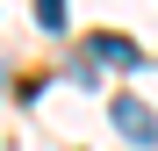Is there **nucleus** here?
Masks as SVG:
<instances>
[{
	"instance_id": "f257e3e1",
	"label": "nucleus",
	"mask_w": 158,
	"mask_h": 151,
	"mask_svg": "<svg viewBox=\"0 0 158 151\" xmlns=\"http://www.w3.org/2000/svg\"><path fill=\"white\" fill-rule=\"evenodd\" d=\"M115 130H122L129 144H158V115L144 108L137 94H122V101H115Z\"/></svg>"
},
{
	"instance_id": "f03ea898",
	"label": "nucleus",
	"mask_w": 158,
	"mask_h": 151,
	"mask_svg": "<svg viewBox=\"0 0 158 151\" xmlns=\"http://www.w3.org/2000/svg\"><path fill=\"white\" fill-rule=\"evenodd\" d=\"M94 58H108V65H137V43H122V36H94Z\"/></svg>"
},
{
	"instance_id": "7ed1b4c3",
	"label": "nucleus",
	"mask_w": 158,
	"mask_h": 151,
	"mask_svg": "<svg viewBox=\"0 0 158 151\" xmlns=\"http://www.w3.org/2000/svg\"><path fill=\"white\" fill-rule=\"evenodd\" d=\"M36 22L43 29H65V0H36Z\"/></svg>"
}]
</instances>
